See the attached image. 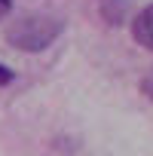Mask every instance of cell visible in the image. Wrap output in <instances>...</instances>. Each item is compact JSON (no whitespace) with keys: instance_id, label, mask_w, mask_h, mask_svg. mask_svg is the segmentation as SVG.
Listing matches in <instances>:
<instances>
[{"instance_id":"6da1fadb","label":"cell","mask_w":153,"mask_h":156,"mask_svg":"<svg viewBox=\"0 0 153 156\" xmlns=\"http://www.w3.org/2000/svg\"><path fill=\"white\" fill-rule=\"evenodd\" d=\"M61 31H64L61 19L49 12H28L6 28V43L22 52H43L61 37Z\"/></svg>"},{"instance_id":"7a4b0ae2","label":"cell","mask_w":153,"mask_h":156,"mask_svg":"<svg viewBox=\"0 0 153 156\" xmlns=\"http://www.w3.org/2000/svg\"><path fill=\"white\" fill-rule=\"evenodd\" d=\"M132 37H135L138 46H144V49L153 52V3L144 6V9L135 16V22H132Z\"/></svg>"},{"instance_id":"3957f363","label":"cell","mask_w":153,"mask_h":156,"mask_svg":"<svg viewBox=\"0 0 153 156\" xmlns=\"http://www.w3.org/2000/svg\"><path fill=\"white\" fill-rule=\"evenodd\" d=\"M12 80H16V70L6 67V64H0V86H9Z\"/></svg>"},{"instance_id":"277c9868","label":"cell","mask_w":153,"mask_h":156,"mask_svg":"<svg viewBox=\"0 0 153 156\" xmlns=\"http://www.w3.org/2000/svg\"><path fill=\"white\" fill-rule=\"evenodd\" d=\"M141 92H144L147 98H153V70H150L144 80H141Z\"/></svg>"},{"instance_id":"5b68a950","label":"cell","mask_w":153,"mask_h":156,"mask_svg":"<svg viewBox=\"0 0 153 156\" xmlns=\"http://www.w3.org/2000/svg\"><path fill=\"white\" fill-rule=\"evenodd\" d=\"M9 9H12V0H0V19H6Z\"/></svg>"}]
</instances>
